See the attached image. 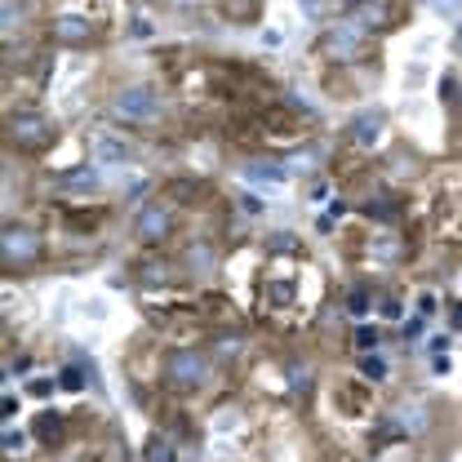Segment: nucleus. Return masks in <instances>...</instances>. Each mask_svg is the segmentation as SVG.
<instances>
[{"label":"nucleus","instance_id":"obj_10","mask_svg":"<svg viewBox=\"0 0 462 462\" xmlns=\"http://www.w3.org/2000/svg\"><path fill=\"white\" fill-rule=\"evenodd\" d=\"M240 178L262 182V187H281V182H289V165H281V161H245L240 165Z\"/></svg>","mask_w":462,"mask_h":462},{"label":"nucleus","instance_id":"obj_34","mask_svg":"<svg viewBox=\"0 0 462 462\" xmlns=\"http://www.w3.org/2000/svg\"><path fill=\"white\" fill-rule=\"evenodd\" d=\"M14 413H18V396L5 392V418H14Z\"/></svg>","mask_w":462,"mask_h":462},{"label":"nucleus","instance_id":"obj_8","mask_svg":"<svg viewBox=\"0 0 462 462\" xmlns=\"http://www.w3.org/2000/svg\"><path fill=\"white\" fill-rule=\"evenodd\" d=\"M382 129H387V112L364 107V112H356V120H351V142H356V147H378Z\"/></svg>","mask_w":462,"mask_h":462},{"label":"nucleus","instance_id":"obj_3","mask_svg":"<svg viewBox=\"0 0 462 462\" xmlns=\"http://www.w3.org/2000/svg\"><path fill=\"white\" fill-rule=\"evenodd\" d=\"M0 258H5V267L36 262L40 258V236H36L31 227H22V223H9L5 231H0Z\"/></svg>","mask_w":462,"mask_h":462},{"label":"nucleus","instance_id":"obj_29","mask_svg":"<svg viewBox=\"0 0 462 462\" xmlns=\"http://www.w3.org/2000/svg\"><path fill=\"white\" fill-rule=\"evenodd\" d=\"M449 369H454V360H449V356H431V373H435V378H445Z\"/></svg>","mask_w":462,"mask_h":462},{"label":"nucleus","instance_id":"obj_30","mask_svg":"<svg viewBox=\"0 0 462 462\" xmlns=\"http://www.w3.org/2000/svg\"><path fill=\"white\" fill-rule=\"evenodd\" d=\"M240 209H245V214H262V200L253 196V191H245V196H240Z\"/></svg>","mask_w":462,"mask_h":462},{"label":"nucleus","instance_id":"obj_14","mask_svg":"<svg viewBox=\"0 0 462 462\" xmlns=\"http://www.w3.org/2000/svg\"><path fill=\"white\" fill-rule=\"evenodd\" d=\"M147 462H178L174 440H165V435H151V445H147Z\"/></svg>","mask_w":462,"mask_h":462},{"label":"nucleus","instance_id":"obj_6","mask_svg":"<svg viewBox=\"0 0 462 462\" xmlns=\"http://www.w3.org/2000/svg\"><path fill=\"white\" fill-rule=\"evenodd\" d=\"M360 50H364V27L360 22H338V27H329V36H325V54L338 58V63L360 58Z\"/></svg>","mask_w":462,"mask_h":462},{"label":"nucleus","instance_id":"obj_12","mask_svg":"<svg viewBox=\"0 0 462 462\" xmlns=\"http://www.w3.org/2000/svg\"><path fill=\"white\" fill-rule=\"evenodd\" d=\"M396 418H400V427H405L409 435H422V431H427V405H418V400H405Z\"/></svg>","mask_w":462,"mask_h":462},{"label":"nucleus","instance_id":"obj_22","mask_svg":"<svg viewBox=\"0 0 462 462\" xmlns=\"http://www.w3.org/2000/svg\"><path fill=\"white\" fill-rule=\"evenodd\" d=\"M80 315H89V320H107V302L103 298H84L80 302Z\"/></svg>","mask_w":462,"mask_h":462},{"label":"nucleus","instance_id":"obj_23","mask_svg":"<svg viewBox=\"0 0 462 462\" xmlns=\"http://www.w3.org/2000/svg\"><path fill=\"white\" fill-rule=\"evenodd\" d=\"M80 373H84V369L67 364V369H63V378H58V387H67V392H80V387H84V378H80Z\"/></svg>","mask_w":462,"mask_h":462},{"label":"nucleus","instance_id":"obj_33","mask_svg":"<svg viewBox=\"0 0 462 462\" xmlns=\"http://www.w3.org/2000/svg\"><path fill=\"white\" fill-rule=\"evenodd\" d=\"M271 249H294V236H285V231H281V236H271Z\"/></svg>","mask_w":462,"mask_h":462},{"label":"nucleus","instance_id":"obj_9","mask_svg":"<svg viewBox=\"0 0 462 462\" xmlns=\"http://www.w3.org/2000/svg\"><path fill=\"white\" fill-rule=\"evenodd\" d=\"M182 267H187V276L204 281V276H214V267H218V249L209 245V240H191L187 253H182Z\"/></svg>","mask_w":462,"mask_h":462},{"label":"nucleus","instance_id":"obj_25","mask_svg":"<svg viewBox=\"0 0 462 462\" xmlns=\"http://www.w3.org/2000/svg\"><path fill=\"white\" fill-rule=\"evenodd\" d=\"M449 343H454V338H449V334H431V356H449Z\"/></svg>","mask_w":462,"mask_h":462},{"label":"nucleus","instance_id":"obj_2","mask_svg":"<svg viewBox=\"0 0 462 462\" xmlns=\"http://www.w3.org/2000/svg\"><path fill=\"white\" fill-rule=\"evenodd\" d=\"M107 112L125 125H151V120H161V98L151 84H120V89H112Z\"/></svg>","mask_w":462,"mask_h":462},{"label":"nucleus","instance_id":"obj_1","mask_svg":"<svg viewBox=\"0 0 462 462\" xmlns=\"http://www.w3.org/2000/svg\"><path fill=\"white\" fill-rule=\"evenodd\" d=\"M214 378V364L204 351L196 347H174L165 351V382L178 387V392H200V387H209Z\"/></svg>","mask_w":462,"mask_h":462},{"label":"nucleus","instance_id":"obj_18","mask_svg":"<svg viewBox=\"0 0 462 462\" xmlns=\"http://www.w3.org/2000/svg\"><path fill=\"white\" fill-rule=\"evenodd\" d=\"M378 343H382V334L373 329V325H360V329H356V351L369 356V351H378Z\"/></svg>","mask_w":462,"mask_h":462},{"label":"nucleus","instance_id":"obj_7","mask_svg":"<svg viewBox=\"0 0 462 462\" xmlns=\"http://www.w3.org/2000/svg\"><path fill=\"white\" fill-rule=\"evenodd\" d=\"M169 227H174V218H169V209H161V204H147V209H138V218H133V236H138L142 245H161L169 236Z\"/></svg>","mask_w":462,"mask_h":462},{"label":"nucleus","instance_id":"obj_31","mask_svg":"<svg viewBox=\"0 0 462 462\" xmlns=\"http://www.w3.org/2000/svg\"><path fill=\"white\" fill-rule=\"evenodd\" d=\"M236 422H240V413H218V422H214V427H218V431H231Z\"/></svg>","mask_w":462,"mask_h":462},{"label":"nucleus","instance_id":"obj_16","mask_svg":"<svg viewBox=\"0 0 462 462\" xmlns=\"http://www.w3.org/2000/svg\"><path fill=\"white\" fill-rule=\"evenodd\" d=\"M427 9L435 18H449V22H462V0H427Z\"/></svg>","mask_w":462,"mask_h":462},{"label":"nucleus","instance_id":"obj_4","mask_svg":"<svg viewBox=\"0 0 462 462\" xmlns=\"http://www.w3.org/2000/svg\"><path fill=\"white\" fill-rule=\"evenodd\" d=\"M89 156L98 165H133V161H138V147H133L125 133H116V129H94L89 133Z\"/></svg>","mask_w":462,"mask_h":462},{"label":"nucleus","instance_id":"obj_32","mask_svg":"<svg viewBox=\"0 0 462 462\" xmlns=\"http://www.w3.org/2000/svg\"><path fill=\"white\" fill-rule=\"evenodd\" d=\"M435 311V294H418V315H431Z\"/></svg>","mask_w":462,"mask_h":462},{"label":"nucleus","instance_id":"obj_15","mask_svg":"<svg viewBox=\"0 0 462 462\" xmlns=\"http://www.w3.org/2000/svg\"><path fill=\"white\" fill-rule=\"evenodd\" d=\"M63 187H71V191H94V187H98V174H94L89 165H80L76 174H67V178H63Z\"/></svg>","mask_w":462,"mask_h":462},{"label":"nucleus","instance_id":"obj_26","mask_svg":"<svg viewBox=\"0 0 462 462\" xmlns=\"http://www.w3.org/2000/svg\"><path fill=\"white\" fill-rule=\"evenodd\" d=\"M58 378H31V396H54Z\"/></svg>","mask_w":462,"mask_h":462},{"label":"nucleus","instance_id":"obj_13","mask_svg":"<svg viewBox=\"0 0 462 462\" xmlns=\"http://www.w3.org/2000/svg\"><path fill=\"white\" fill-rule=\"evenodd\" d=\"M360 373L369 382H387V373H392V369H387V360L378 356V351H369V356H360Z\"/></svg>","mask_w":462,"mask_h":462},{"label":"nucleus","instance_id":"obj_35","mask_svg":"<svg viewBox=\"0 0 462 462\" xmlns=\"http://www.w3.org/2000/svg\"><path fill=\"white\" fill-rule=\"evenodd\" d=\"M458 50H462V31H458Z\"/></svg>","mask_w":462,"mask_h":462},{"label":"nucleus","instance_id":"obj_21","mask_svg":"<svg viewBox=\"0 0 462 462\" xmlns=\"http://www.w3.org/2000/svg\"><path fill=\"white\" fill-rule=\"evenodd\" d=\"M378 311H382V320H405V302L400 298H382Z\"/></svg>","mask_w":462,"mask_h":462},{"label":"nucleus","instance_id":"obj_27","mask_svg":"<svg viewBox=\"0 0 462 462\" xmlns=\"http://www.w3.org/2000/svg\"><path fill=\"white\" fill-rule=\"evenodd\" d=\"M262 45H267V50H281V45H285V31H276V27H262Z\"/></svg>","mask_w":462,"mask_h":462},{"label":"nucleus","instance_id":"obj_5","mask_svg":"<svg viewBox=\"0 0 462 462\" xmlns=\"http://www.w3.org/2000/svg\"><path fill=\"white\" fill-rule=\"evenodd\" d=\"M50 138H54V120L50 116H40V112L9 116V142H18V147H45Z\"/></svg>","mask_w":462,"mask_h":462},{"label":"nucleus","instance_id":"obj_17","mask_svg":"<svg viewBox=\"0 0 462 462\" xmlns=\"http://www.w3.org/2000/svg\"><path fill=\"white\" fill-rule=\"evenodd\" d=\"M369 307H373V298L364 294V289H351V294H347V315L364 320V315H369Z\"/></svg>","mask_w":462,"mask_h":462},{"label":"nucleus","instance_id":"obj_24","mask_svg":"<svg viewBox=\"0 0 462 462\" xmlns=\"http://www.w3.org/2000/svg\"><path fill=\"white\" fill-rule=\"evenodd\" d=\"M396 253H400V245H396V240H378V245H373V258H382V262H392Z\"/></svg>","mask_w":462,"mask_h":462},{"label":"nucleus","instance_id":"obj_11","mask_svg":"<svg viewBox=\"0 0 462 462\" xmlns=\"http://www.w3.org/2000/svg\"><path fill=\"white\" fill-rule=\"evenodd\" d=\"M89 36H94L89 18H80V14H58L54 18V40L58 45H84Z\"/></svg>","mask_w":462,"mask_h":462},{"label":"nucleus","instance_id":"obj_19","mask_svg":"<svg viewBox=\"0 0 462 462\" xmlns=\"http://www.w3.org/2000/svg\"><path fill=\"white\" fill-rule=\"evenodd\" d=\"M422 329H427V320H422V315H405V320H400V334H405V343H418Z\"/></svg>","mask_w":462,"mask_h":462},{"label":"nucleus","instance_id":"obj_28","mask_svg":"<svg viewBox=\"0 0 462 462\" xmlns=\"http://www.w3.org/2000/svg\"><path fill=\"white\" fill-rule=\"evenodd\" d=\"M22 18V9H14V0H5V36L14 31V22Z\"/></svg>","mask_w":462,"mask_h":462},{"label":"nucleus","instance_id":"obj_20","mask_svg":"<svg viewBox=\"0 0 462 462\" xmlns=\"http://www.w3.org/2000/svg\"><path fill=\"white\" fill-rule=\"evenodd\" d=\"M22 445H27V431H22V427H14V422H9V427H5V454H18Z\"/></svg>","mask_w":462,"mask_h":462}]
</instances>
